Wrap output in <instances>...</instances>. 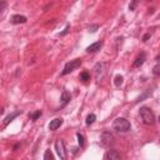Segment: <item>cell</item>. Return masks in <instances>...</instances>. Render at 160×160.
<instances>
[{
    "instance_id": "cell-1",
    "label": "cell",
    "mask_w": 160,
    "mask_h": 160,
    "mask_svg": "<svg viewBox=\"0 0 160 160\" xmlns=\"http://www.w3.org/2000/svg\"><path fill=\"white\" fill-rule=\"evenodd\" d=\"M139 114H140V118H141V120H143L144 124H146V125L155 124V114H154V111L150 108L141 106L140 110H139Z\"/></svg>"
},
{
    "instance_id": "cell-2",
    "label": "cell",
    "mask_w": 160,
    "mask_h": 160,
    "mask_svg": "<svg viewBox=\"0 0 160 160\" xmlns=\"http://www.w3.org/2000/svg\"><path fill=\"white\" fill-rule=\"evenodd\" d=\"M113 128H114V130H116V131L126 133V131H129V130H130L131 125H130V123H129L125 118H118V119H115V120H114V123H113Z\"/></svg>"
},
{
    "instance_id": "cell-3",
    "label": "cell",
    "mask_w": 160,
    "mask_h": 160,
    "mask_svg": "<svg viewBox=\"0 0 160 160\" xmlns=\"http://www.w3.org/2000/svg\"><path fill=\"white\" fill-rule=\"evenodd\" d=\"M80 65H82V59H74V60H71L70 63H68V64L64 66V70L61 71V75H68V74H70L71 71H74L75 69H78Z\"/></svg>"
},
{
    "instance_id": "cell-4",
    "label": "cell",
    "mask_w": 160,
    "mask_h": 160,
    "mask_svg": "<svg viewBox=\"0 0 160 160\" xmlns=\"http://www.w3.org/2000/svg\"><path fill=\"white\" fill-rule=\"evenodd\" d=\"M55 150H56V153H58V155H59V158H60L61 160H66L68 154H66V149H65L64 140H61V139L56 140V143H55Z\"/></svg>"
},
{
    "instance_id": "cell-5",
    "label": "cell",
    "mask_w": 160,
    "mask_h": 160,
    "mask_svg": "<svg viewBox=\"0 0 160 160\" xmlns=\"http://www.w3.org/2000/svg\"><path fill=\"white\" fill-rule=\"evenodd\" d=\"M100 143H101V145H103V146L109 148L110 145H113V144H114V135H113L110 131H105V133H103V134H101V136H100Z\"/></svg>"
},
{
    "instance_id": "cell-6",
    "label": "cell",
    "mask_w": 160,
    "mask_h": 160,
    "mask_svg": "<svg viewBox=\"0 0 160 160\" xmlns=\"http://www.w3.org/2000/svg\"><path fill=\"white\" fill-rule=\"evenodd\" d=\"M105 160H121V155L115 149H109L105 154Z\"/></svg>"
},
{
    "instance_id": "cell-7",
    "label": "cell",
    "mask_w": 160,
    "mask_h": 160,
    "mask_svg": "<svg viewBox=\"0 0 160 160\" xmlns=\"http://www.w3.org/2000/svg\"><path fill=\"white\" fill-rule=\"evenodd\" d=\"M63 123H64V120H63L61 118H56V119H54V120L50 121L49 129H50V130H56V129H59V128L63 125Z\"/></svg>"
},
{
    "instance_id": "cell-8",
    "label": "cell",
    "mask_w": 160,
    "mask_h": 160,
    "mask_svg": "<svg viewBox=\"0 0 160 160\" xmlns=\"http://www.w3.org/2000/svg\"><path fill=\"white\" fill-rule=\"evenodd\" d=\"M26 16H24V15H19V14H16V15H13L12 16V23L13 24H25L26 23Z\"/></svg>"
},
{
    "instance_id": "cell-9",
    "label": "cell",
    "mask_w": 160,
    "mask_h": 160,
    "mask_svg": "<svg viewBox=\"0 0 160 160\" xmlns=\"http://www.w3.org/2000/svg\"><path fill=\"white\" fill-rule=\"evenodd\" d=\"M71 99V94L68 92V90H64L63 94H61V98H60V103H61V106L66 105Z\"/></svg>"
},
{
    "instance_id": "cell-10",
    "label": "cell",
    "mask_w": 160,
    "mask_h": 160,
    "mask_svg": "<svg viewBox=\"0 0 160 160\" xmlns=\"http://www.w3.org/2000/svg\"><path fill=\"white\" fill-rule=\"evenodd\" d=\"M101 45H103V43H101V41H96V43H94V44L89 45V46L87 48V51H88V53H95V51L100 50Z\"/></svg>"
},
{
    "instance_id": "cell-11",
    "label": "cell",
    "mask_w": 160,
    "mask_h": 160,
    "mask_svg": "<svg viewBox=\"0 0 160 160\" xmlns=\"http://www.w3.org/2000/svg\"><path fill=\"white\" fill-rule=\"evenodd\" d=\"M145 59H146V55L144 54V53H141L138 58H136V60L134 61V64H133V66L134 68H139V66H141L143 64H144V61H145Z\"/></svg>"
},
{
    "instance_id": "cell-12",
    "label": "cell",
    "mask_w": 160,
    "mask_h": 160,
    "mask_svg": "<svg viewBox=\"0 0 160 160\" xmlns=\"http://www.w3.org/2000/svg\"><path fill=\"white\" fill-rule=\"evenodd\" d=\"M19 115H20V111H16V113H13V114L8 115V116L5 118V120H4L3 125H4V126H7L9 123H12V121H13V119H15V118H16V116H19Z\"/></svg>"
},
{
    "instance_id": "cell-13",
    "label": "cell",
    "mask_w": 160,
    "mask_h": 160,
    "mask_svg": "<svg viewBox=\"0 0 160 160\" xmlns=\"http://www.w3.org/2000/svg\"><path fill=\"white\" fill-rule=\"evenodd\" d=\"M94 70H95V74H96V76H98V78H99V76H101V75L104 74V64H103V63L96 64Z\"/></svg>"
},
{
    "instance_id": "cell-14",
    "label": "cell",
    "mask_w": 160,
    "mask_h": 160,
    "mask_svg": "<svg viewBox=\"0 0 160 160\" xmlns=\"http://www.w3.org/2000/svg\"><path fill=\"white\" fill-rule=\"evenodd\" d=\"M123 83H124V78H123L121 75H119V74H118V75L114 78V84H115V87H118V88H119V87H121V85H123Z\"/></svg>"
},
{
    "instance_id": "cell-15",
    "label": "cell",
    "mask_w": 160,
    "mask_h": 160,
    "mask_svg": "<svg viewBox=\"0 0 160 160\" xmlns=\"http://www.w3.org/2000/svg\"><path fill=\"white\" fill-rule=\"evenodd\" d=\"M79 79H80V80H82V82L87 83V82H89V80H90V74H89L88 71H83L82 74H80Z\"/></svg>"
},
{
    "instance_id": "cell-16",
    "label": "cell",
    "mask_w": 160,
    "mask_h": 160,
    "mask_svg": "<svg viewBox=\"0 0 160 160\" xmlns=\"http://www.w3.org/2000/svg\"><path fill=\"white\" fill-rule=\"evenodd\" d=\"M44 160H55V158H54V154L51 153V150H45V153H44Z\"/></svg>"
},
{
    "instance_id": "cell-17",
    "label": "cell",
    "mask_w": 160,
    "mask_h": 160,
    "mask_svg": "<svg viewBox=\"0 0 160 160\" xmlns=\"http://www.w3.org/2000/svg\"><path fill=\"white\" fill-rule=\"evenodd\" d=\"M96 120V116H95V114H89L88 116H87V125H92L94 121Z\"/></svg>"
},
{
    "instance_id": "cell-18",
    "label": "cell",
    "mask_w": 160,
    "mask_h": 160,
    "mask_svg": "<svg viewBox=\"0 0 160 160\" xmlns=\"http://www.w3.org/2000/svg\"><path fill=\"white\" fill-rule=\"evenodd\" d=\"M76 138H78V143H79V146L80 148H84V145H85V141H84V136L80 134V133H78L76 134Z\"/></svg>"
},
{
    "instance_id": "cell-19",
    "label": "cell",
    "mask_w": 160,
    "mask_h": 160,
    "mask_svg": "<svg viewBox=\"0 0 160 160\" xmlns=\"http://www.w3.org/2000/svg\"><path fill=\"white\" fill-rule=\"evenodd\" d=\"M41 116V110H36L35 113H33V114H30V118H31V120H38L39 118Z\"/></svg>"
},
{
    "instance_id": "cell-20",
    "label": "cell",
    "mask_w": 160,
    "mask_h": 160,
    "mask_svg": "<svg viewBox=\"0 0 160 160\" xmlns=\"http://www.w3.org/2000/svg\"><path fill=\"white\" fill-rule=\"evenodd\" d=\"M7 7H8V3L4 2V0H0V14H2L7 9Z\"/></svg>"
},
{
    "instance_id": "cell-21",
    "label": "cell",
    "mask_w": 160,
    "mask_h": 160,
    "mask_svg": "<svg viewBox=\"0 0 160 160\" xmlns=\"http://www.w3.org/2000/svg\"><path fill=\"white\" fill-rule=\"evenodd\" d=\"M153 73H154V75H156V76L160 74V65H159V64H156V65L154 66V70H153Z\"/></svg>"
},
{
    "instance_id": "cell-22",
    "label": "cell",
    "mask_w": 160,
    "mask_h": 160,
    "mask_svg": "<svg viewBox=\"0 0 160 160\" xmlns=\"http://www.w3.org/2000/svg\"><path fill=\"white\" fill-rule=\"evenodd\" d=\"M69 29H70V25H66V26H65V29H64V31H61V33H60L59 35H60V36H64L65 34H68V31H69Z\"/></svg>"
},
{
    "instance_id": "cell-23",
    "label": "cell",
    "mask_w": 160,
    "mask_h": 160,
    "mask_svg": "<svg viewBox=\"0 0 160 160\" xmlns=\"http://www.w3.org/2000/svg\"><path fill=\"white\" fill-rule=\"evenodd\" d=\"M98 28H99V25H92V26L89 28V31H90V33H95Z\"/></svg>"
},
{
    "instance_id": "cell-24",
    "label": "cell",
    "mask_w": 160,
    "mask_h": 160,
    "mask_svg": "<svg viewBox=\"0 0 160 160\" xmlns=\"http://www.w3.org/2000/svg\"><path fill=\"white\" fill-rule=\"evenodd\" d=\"M135 5H136V2H133L130 5H129V9L130 10H134V8H135Z\"/></svg>"
},
{
    "instance_id": "cell-25",
    "label": "cell",
    "mask_w": 160,
    "mask_h": 160,
    "mask_svg": "<svg viewBox=\"0 0 160 160\" xmlns=\"http://www.w3.org/2000/svg\"><path fill=\"white\" fill-rule=\"evenodd\" d=\"M149 38H150V34H145V35H144V38H143V41H146Z\"/></svg>"
}]
</instances>
